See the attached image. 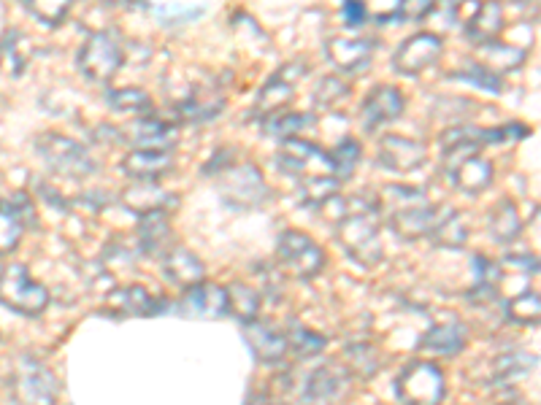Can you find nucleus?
<instances>
[{
    "label": "nucleus",
    "mask_w": 541,
    "mask_h": 405,
    "mask_svg": "<svg viewBox=\"0 0 541 405\" xmlns=\"http://www.w3.org/2000/svg\"><path fill=\"white\" fill-rule=\"evenodd\" d=\"M482 127L458 125L441 133V168L466 195H479L493 184V162L482 157Z\"/></svg>",
    "instance_id": "nucleus-1"
},
{
    "label": "nucleus",
    "mask_w": 541,
    "mask_h": 405,
    "mask_svg": "<svg viewBox=\"0 0 541 405\" xmlns=\"http://www.w3.org/2000/svg\"><path fill=\"white\" fill-rule=\"evenodd\" d=\"M379 216H382L379 200H371L366 195H352V198L341 200V214L336 219V241L360 265L382 262L385 249L379 238Z\"/></svg>",
    "instance_id": "nucleus-2"
},
{
    "label": "nucleus",
    "mask_w": 541,
    "mask_h": 405,
    "mask_svg": "<svg viewBox=\"0 0 541 405\" xmlns=\"http://www.w3.org/2000/svg\"><path fill=\"white\" fill-rule=\"evenodd\" d=\"M382 198L385 200H379V206H387V225L401 241H420L431 235L439 206L428 203L422 189L390 184L382 189Z\"/></svg>",
    "instance_id": "nucleus-3"
},
{
    "label": "nucleus",
    "mask_w": 541,
    "mask_h": 405,
    "mask_svg": "<svg viewBox=\"0 0 541 405\" xmlns=\"http://www.w3.org/2000/svg\"><path fill=\"white\" fill-rule=\"evenodd\" d=\"M122 63H125V46L120 30L114 27L87 36L82 49L76 52V68L92 84H109L120 73Z\"/></svg>",
    "instance_id": "nucleus-4"
},
{
    "label": "nucleus",
    "mask_w": 541,
    "mask_h": 405,
    "mask_svg": "<svg viewBox=\"0 0 541 405\" xmlns=\"http://www.w3.org/2000/svg\"><path fill=\"white\" fill-rule=\"evenodd\" d=\"M38 157L46 162V168L63 179H90L98 171V162L92 160L87 146H82L74 138L63 133H41L36 138Z\"/></svg>",
    "instance_id": "nucleus-5"
},
{
    "label": "nucleus",
    "mask_w": 541,
    "mask_h": 405,
    "mask_svg": "<svg viewBox=\"0 0 541 405\" xmlns=\"http://www.w3.org/2000/svg\"><path fill=\"white\" fill-rule=\"evenodd\" d=\"M217 179H220L217 187H220L225 206L236 208V211H252L271 198V189L255 162H233Z\"/></svg>",
    "instance_id": "nucleus-6"
},
{
    "label": "nucleus",
    "mask_w": 541,
    "mask_h": 405,
    "mask_svg": "<svg viewBox=\"0 0 541 405\" xmlns=\"http://www.w3.org/2000/svg\"><path fill=\"white\" fill-rule=\"evenodd\" d=\"M49 289L36 281L28 273L25 265H9L0 273V306H6L14 314L22 316H38L44 314L46 306H49Z\"/></svg>",
    "instance_id": "nucleus-7"
},
{
    "label": "nucleus",
    "mask_w": 541,
    "mask_h": 405,
    "mask_svg": "<svg viewBox=\"0 0 541 405\" xmlns=\"http://www.w3.org/2000/svg\"><path fill=\"white\" fill-rule=\"evenodd\" d=\"M60 395V381L46 362L36 357H19L17 370L11 376V397L17 405H55Z\"/></svg>",
    "instance_id": "nucleus-8"
},
{
    "label": "nucleus",
    "mask_w": 541,
    "mask_h": 405,
    "mask_svg": "<svg viewBox=\"0 0 541 405\" xmlns=\"http://www.w3.org/2000/svg\"><path fill=\"white\" fill-rule=\"evenodd\" d=\"M395 395L401 405H441L447 395V378L439 365L414 360L395 378Z\"/></svg>",
    "instance_id": "nucleus-9"
},
{
    "label": "nucleus",
    "mask_w": 541,
    "mask_h": 405,
    "mask_svg": "<svg viewBox=\"0 0 541 405\" xmlns=\"http://www.w3.org/2000/svg\"><path fill=\"white\" fill-rule=\"evenodd\" d=\"M276 260L279 268L290 273L293 279H314L325 268V249L303 230H285L276 243Z\"/></svg>",
    "instance_id": "nucleus-10"
},
{
    "label": "nucleus",
    "mask_w": 541,
    "mask_h": 405,
    "mask_svg": "<svg viewBox=\"0 0 541 405\" xmlns=\"http://www.w3.org/2000/svg\"><path fill=\"white\" fill-rule=\"evenodd\" d=\"M276 162L287 176H295L298 181L320 176V173H331L328 152L312 141H303V138H287L285 144L279 146Z\"/></svg>",
    "instance_id": "nucleus-11"
},
{
    "label": "nucleus",
    "mask_w": 541,
    "mask_h": 405,
    "mask_svg": "<svg viewBox=\"0 0 541 405\" xmlns=\"http://www.w3.org/2000/svg\"><path fill=\"white\" fill-rule=\"evenodd\" d=\"M306 76V65L303 63H285L282 68H276L271 79L260 87L255 100V117H271L276 111L287 108V103L295 98V87L298 81Z\"/></svg>",
    "instance_id": "nucleus-12"
},
{
    "label": "nucleus",
    "mask_w": 541,
    "mask_h": 405,
    "mask_svg": "<svg viewBox=\"0 0 541 405\" xmlns=\"http://www.w3.org/2000/svg\"><path fill=\"white\" fill-rule=\"evenodd\" d=\"M441 52H444V38L439 33L420 30L395 49L393 68L404 76H417L425 68H431L441 57Z\"/></svg>",
    "instance_id": "nucleus-13"
},
{
    "label": "nucleus",
    "mask_w": 541,
    "mask_h": 405,
    "mask_svg": "<svg viewBox=\"0 0 541 405\" xmlns=\"http://www.w3.org/2000/svg\"><path fill=\"white\" fill-rule=\"evenodd\" d=\"M425 157H428V149H425L422 141H414V138H406V135L398 133L382 135L379 146H376V162L395 173L417 171L425 162Z\"/></svg>",
    "instance_id": "nucleus-14"
},
{
    "label": "nucleus",
    "mask_w": 541,
    "mask_h": 405,
    "mask_svg": "<svg viewBox=\"0 0 541 405\" xmlns=\"http://www.w3.org/2000/svg\"><path fill=\"white\" fill-rule=\"evenodd\" d=\"M404 108V92L393 87V84H379V87L368 92L363 106H360V125H363L366 133H374V130H379L387 122H395L404 114Z\"/></svg>",
    "instance_id": "nucleus-15"
},
{
    "label": "nucleus",
    "mask_w": 541,
    "mask_h": 405,
    "mask_svg": "<svg viewBox=\"0 0 541 405\" xmlns=\"http://www.w3.org/2000/svg\"><path fill=\"white\" fill-rule=\"evenodd\" d=\"M106 308L114 316H157L168 311V300L152 295L141 284H128V287L111 289L106 297Z\"/></svg>",
    "instance_id": "nucleus-16"
},
{
    "label": "nucleus",
    "mask_w": 541,
    "mask_h": 405,
    "mask_svg": "<svg viewBox=\"0 0 541 405\" xmlns=\"http://www.w3.org/2000/svg\"><path fill=\"white\" fill-rule=\"evenodd\" d=\"M122 173L136 184H157V181L174 171V152H157V149H133L122 157Z\"/></svg>",
    "instance_id": "nucleus-17"
},
{
    "label": "nucleus",
    "mask_w": 541,
    "mask_h": 405,
    "mask_svg": "<svg viewBox=\"0 0 541 405\" xmlns=\"http://www.w3.org/2000/svg\"><path fill=\"white\" fill-rule=\"evenodd\" d=\"M376 41L374 38H349V36H333L325 41V54L339 71L344 73H360L366 71L371 57H374Z\"/></svg>",
    "instance_id": "nucleus-18"
},
{
    "label": "nucleus",
    "mask_w": 541,
    "mask_h": 405,
    "mask_svg": "<svg viewBox=\"0 0 541 405\" xmlns=\"http://www.w3.org/2000/svg\"><path fill=\"white\" fill-rule=\"evenodd\" d=\"M347 392V373L336 365H320L312 370L301 389L303 405H333Z\"/></svg>",
    "instance_id": "nucleus-19"
},
{
    "label": "nucleus",
    "mask_w": 541,
    "mask_h": 405,
    "mask_svg": "<svg viewBox=\"0 0 541 405\" xmlns=\"http://www.w3.org/2000/svg\"><path fill=\"white\" fill-rule=\"evenodd\" d=\"M122 141H130L136 149H157V152H174L179 144V133L171 122H163L155 114L149 117H138L128 127V133L122 135Z\"/></svg>",
    "instance_id": "nucleus-20"
},
{
    "label": "nucleus",
    "mask_w": 541,
    "mask_h": 405,
    "mask_svg": "<svg viewBox=\"0 0 541 405\" xmlns=\"http://www.w3.org/2000/svg\"><path fill=\"white\" fill-rule=\"evenodd\" d=\"M182 314L201 316V319H220L228 314V289L214 281H201L195 287L184 289Z\"/></svg>",
    "instance_id": "nucleus-21"
},
{
    "label": "nucleus",
    "mask_w": 541,
    "mask_h": 405,
    "mask_svg": "<svg viewBox=\"0 0 541 405\" xmlns=\"http://www.w3.org/2000/svg\"><path fill=\"white\" fill-rule=\"evenodd\" d=\"M160 268H163V276H166L171 284L182 289H190L195 287V284L206 281V268H203L201 257L190 252V249H184V246H171V249L163 254Z\"/></svg>",
    "instance_id": "nucleus-22"
},
{
    "label": "nucleus",
    "mask_w": 541,
    "mask_h": 405,
    "mask_svg": "<svg viewBox=\"0 0 541 405\" xmlns=\"http://www.w3.org/2000/svg\"><path fill=\"white\" fill-rule=\"evenodd\" d=\"M244 338H247L249 349H252V354H255L260 362L276 365V362L285 360L287 354L285 333H279L274 324L266 322L244 324Z\"/></svg>",
    "instance_id": "nucleus-23"
},
{
    "label": "nucleus",
    "mask_w": 541,
    "mask_h": 405,
    "mask_svg": "<svg viewBox=\"0 0 541 405\" xmlns=\"http://www.w3.org/2000/svg\"><path fill=\"white\" fill-rule=\"evenodd\" d=\"M222 108H225V95L220 90L198 87L182 103H176V117L182 122H190V125H198V122H209V119L220 117Z\"/></svg>",
    "instance_id": "nucleus-24"
},
{
    "label": "nucleus",
    "mask_w": 541,
    "mask_h": 405,
    "mask_svg": "<svg viewBox=\"0 0 541 405\" xmlns=\"http://www.w3.org/2000/svg\"><path fill=\"white\" fill-rule=\"evenodd\" d=\"M171 222L168 211H152L138 219V249L144 254H166L171 249Z\"/></svg>",
    "instance_id": "nucleus-25"
},
{
    "label": "nucleus",
    "mask_w": 541,
    "mask_h": 405,
    "mask_svg": "<svg viewBox=\"0 0 541 405\" xmlns=\"http://www.w3.org/2000/svg\"><path fill=\"white\" fill-rule=\"evenodd\" d=\"M501 30H504V11L498 3H479L466 22V36L474 46L493 44Z\"/></svg>",
    "instance_id": "nucleus-26"
},
{
    "label": "nucleus",
    "mask_w": 541,
    "mask_h": 405,
    "mask_svg": "<svg viewBox=\"0 0 541 405\" xmlns=\"http://www.w3.org/2000/svg\"><path fill=\"white\" fill-rule=\"evenodd\" d=\"M122 206L136 211L138 216L152 214V211H168L176 206V195L160 189L157 184H133L122 192Z\"/></svg>",
    "instance_id": "nucleus-27"
},
{
    "label": "nucleus",
    "mask_w": 541,
    "mask_h": 405,
    "mask_svg": "<svg viewBox=\"0 0 541 405\" xmlns=\"http://www.w3.org/2000/svg\"><path fill=\"white\" fill-rule=\"evenodd\" d=\"M428 238L436 246H444V249H463L468 241V227L460 211H455L452 206L436 208V222H433V230Z\"/></svg>",
    "instance_id": "nucleus-28"
},
{
    "label": "nucleus",
    "mask_w": 541,
    "mask_h": 405,
    "mask_svg": "<svg viewBox=\"0 0 541 405\" xmlns=\"http://www.w3.org/2000/svg\"><path fill=\"white\" fill-rule=\"evenodd\" d=\"M466 338V327L460 322L433 324L431 330L422 335V349L433 351V354H444V357H455L466 346Z\"/></svg>",
    "instance_id": "nucleus-29"
},
{
    "label": "nucleus",
    "mask_w": 541,
    "mask_h": 405,
    "mask_svg": "<svg viewBox=\"0 0 541 405\" xmlns=\"http://www.w3.org/2000/svg\"><path fill=\"white\" fill-rule=\"evenodd\" d=\"M523 230V219L520 211L514 206L512 200H501L498 206H493L490 216H487V233L496 243H512Z\"/></svg>",
    "instance_id": "nucleus-30"
},
{
    "label": "nucleus",
    "mask_w": 541,
    "mask_h": 405,
    "mask_svg": "<svg viewBox=\"0 0 541 405\" xmlns=\"http://www.w3.org/2000/svg\"><path fill=\"white\" fill-rule=\"evenodd\" d=\"M341 181L333 173H320V176H309V179L298 181V195L301 203L309 208H322L339 198Z\"/></svg>",
    "instance_id": "nucleus-31"
},
{
    "label": "nucleus",
    "mask_w": 541,
    "mask_h": 405,
    "mask_svg": "<svg viewBox=\"0 0 541 405\" xmlns=\"http://www.w3.org/2000/svg\"><path fill=\"white\" fill-rule=\"evenodd\" d=\"M479 57H482V63L479 65H485L487 71H493L496 76H501V73L517 71V68L525 63V49L493 41V44L479 46Z\"/></svg>",
    "instance_id": "nucleus-32"
},
{
    "label": "nucleus",
    "mask_w": 541,
    "mask_h": 405,
    "mask_svg": "<svg viewBox=\"0 0 541 405\" xmlns=\"http://www.w3.org/2000/svg\"><path fill=\"white\" fill-rule=\"evenodd\" d=\"M228 314H233L241 324L257 322L260 314V295L255 287H249L244 281H233L228 284Z\"/></svg>",
    "instance_id": "nucleus-33"
},
{
    "label": "nucleus",
    "mask_w": 541,
    "mask_h": 405,
    "mask_svg": "<svg viewBox=\"0 0 541 405\" xmlns=\"http://www.w3.org/2000/svg\"><path fill=\"white\" fill-rule=\"evenodd\" d=\"M106 100L114 111L122 114H136V117H149L155 111V100L141 87H120V90L106 92Z\"/></svg>",
    "instance_id": "nucleus-34"
},
{
    "label": "nucleus",
    "mask_w": 541,
    "mask_h": 405,
    "mask_svg": "<svg viewBox=\"0 0 541 405\" xmlns=\"http://www.w3.org/2000/svg\"><path fill=\"white\" fill-rule=\"evenodd\" d=\"M314 114H301V111H290V108H282L271 117L263 119V133L271 135V138H295V133H301L303 127L312 125Z\"/></svg>",
    "instance_id": "nucleus-35"
},
{
    "label": "nucleus",
    "mask_w": 541,
    "mask_h": 405,
    "mask_svg": "<svg viewBox=\"0 0 541 405\" xmlns=\"http://www.w3.org/2000/svg\"><path fill=\"white\" fill-rule=\"evenodd\" d=\"M30 52H33V49H30L28 36H25L22 30H9L6 38H3V44H0V60H3V65H6L14 76L25 73Z\"/></svg>",
    "instance_id": "nucleus-36"
},
{
    "label": "nucleus",
    "mask_w": 541,
    "mask_h": 405,
    "mask_svg": "<svg viewBox=\"0 0 541 405\" xmlns=\"http://www.w3.org/2000/svg\"><path fill=\"white\" fill-rule=\"evenodd\" d=\"M360 157H363V146L355 141V138H344L333 152H328V162H331V173L339 181L352 179V173L360 165Z\"/></svg>",
    "instance_id": "nucleus-37"
},
{
    "label": "nucleus",
    "mask_w": 541,
    "mask_h": 405,
    "mask_svg": "<svg viewBox=\"0 0 541 405\" xmlns=\"http://www.w3.org/2000/svg\"><path fill=\"white\" fill-rule=\"evenodd\" d=\"M287 341V351H293L298 360H309L314 354H320L325 349V335L314 333L309 327H303V324H293L290 330L285 333Z\"/></svg>",
    "instance_id": "nucleus-38"
},
{
    "label": "nucleus",
    "mask_w": 541,
    "mask_h": 405,
    "mask_svg": "<svg viewBox=\"0 0 541 405\" xmlns=\"http://www.w3.org/2000/svg\"><path fill=\"white\" fill-rule=\"evenodd\" d=\"M536 365H539V360H536L533 354H525V351H509V354H504L501 360H496L493 376H496V381H501V384H512L517 378L528 376Z\"/></svg>",
    "instance_id": "nucleus-39"
},
{
    "label": "nucleus",
    "mask_w": 541,
    "mask_h": 405,
    "mask_svg": "<svg viewBox=\"0 0 541 405\" xmlns=\"http://www.w3.org/2000/svg\"><path fill=\"white\" fill-rule=\"evenodd\" d=\"M506 316L517 324H539L541 306H539V295L531 292V289H523L520 295L509 297V303L504 306Z\"/></svg>",
    "instance_id": "nucleus-40"
},
{
    "label": "nucleus",
    "mask_w": 541,
    "mask_h": 405,
    "mask_svg": "<svg viewBox=\"0 0 541 405\" xmlns=\"http://www.w3.org/2000/svg\"><path fill=\"white\" fill-rule=\"evenodd\" d=\"M149 11L155 14L163 25L174 27V25H187V22H193L206 11L203 3H155V6H149Z\"/></svg>",
    "instance_id": "nucleus-41"
},
{
    "label": "nucleus",
    "mask_w": 541,
    "mask_h": 405,
    "mask_svg": "<svg viewBox=\"0 0 541 405\" xmlns=\"http://www.w3.org/2000/svg\"><path fill=\"white\" fill-rule=\"evenodd\" d=\"M450 79H460V81H468V84H477V87H482V90H490L493 95H501V92H504V79H501V76H496L493 71H487L485 65H479V63H468V65H463V71H452Z\"/></svg>",
    "instance_id": "nucleus-42"
},
{
    "label": "nucleus",
    "mask_w": 541,
    "mask_h": 405,
    "mask_svg": "<svg viewBox=\"0 0 541 405\" xmlns=\"http://www.w3.org/2000/svg\"><path fill=\"white\" fill-rule=\"evenodd\" d=\"M347 365L349 370L360 378H371L379 368V354H376L374 346H368V343H352L347 349Z\"/></svg>",
    "instance_id": "nucleus-43"
},
{
    "label": "nucleus",
    "mask_w": 541,
    "mask_h": 405,
    "mask_svg": "<svg viewBox=\"0 0 541 405\" xmlns=\"http://www.w3.org/2000/svg\"><path fill=\"white\" fill-rule=\"evenodd\" d=\"M3 206H6V211L22 225V230H25V227H38L36 203H33L28 192H11L9 198H3Z\"/></svg>",
    "instance_id": "nucleus-44"
},
{
    "label": "nucleus",
    "mask_w": 541,
    "mask_h": 405,
    "mask_svg": "<svg viewBox=\"0 0 541 405\" xmlns=\"http://www.w3.org/2000/svg\"><path fill=\"white\" fill-rule=\"evenodd\" d=\"M25 9L28 14L41 22L46 27H60L68 17V11H71V3H52V0H36V3H25Z\"/></svg>",
    "instance_id": "nucleus-45"
},
{
    "label": "nucleus",
    "mask_w": 541,
    "mask_h": 405,
    "mask_svg": "<svg viewBox=\"0 0 541 405\" xmlns=\"http://www.w3.org/2000/svg\"><path fill=\"white\" fill-rule=\"evenodd\" d=\"M349 98V84L347 81H341L339 76H325L317 84V90H314V103L322 108H333L339 106L341 100Z\"/></svg>",
    "instance_id": "nucleus-46"
},
{
    "label": "nucleus",
    "mask_w": 541,
    "mask_h": 405,
    "mask_svg": "<svg viewBox=\"0 0 541 405\" xmlns=\"http://www.w3.org/2000/svg\"><path fill=\"white\" fill-rule=\"evenodd\" d=\"M19 238H22V225L6 211L3 198H0V254L14 252L19 246Z\"/></svg>",
    "instance_id": "nucleus-47"
},
{
    "label": "nucleus",
    "mask_w": 541,
    "mask_h": 405,
    "mask_svg": "<svg viewBox=\"0 0 541 405\" xmlns=\"http://www.w3.org/2000/svg\"><path fill=\"white\" fill-rule=\"evenodd\" d=\"M531 133L528 127L520 125V122H512V125H501V127H490V130H485L482 127V133H479V138H482V146L487 144H512V141H520V138H525V135Z\"/></svg>",
    "instance_id": "nucleus-48"
},
{
    "label": "nucleus",
    "mask_w": 541,
    "mask_h": 405,
    "mask_svg": "<svg viewBox=\"0 0 541 405\" xmlns=\"http://www.w3.org/2000/svg\"><path fill=\"white\" fill-rule=\"evenodd\" d=\"M341 17H344V22H347L349 27H360L368 17V6L366 3H355V0H349V3L341 6Z\"/></svg>",
    "instance_id": "nucleus-49"
},
{
    "label": "nucleus",
    "mask_w": 541,
    "mask_h": 405,
    "mask_svg": "<svg viewBox=\"0 0 541 405\" xmlns=\"http://www.w3.org/2000/svg\"><path fill=\"white\" fill-rule=\"evenodd\" d=\"M436 9L433 3H428V0H412V3H401V19H414V22H420V19H425L431 11Z\"/></svg>",
    "instance_id": "nucleus-50"
},
{
    "label": "nucleus",
    "mask_w": 541,
    "mask_h": 405,
    "mask_svg": "<svg viewBox=\"0 0 541 405\" xmlns=\"http://www.w3.org/2000/svg\"><path fill=\"white\" fill-rule=\"evenodd\" d=\"M371 17H374L379 25L401 19V0H390V3H385V6H376V9L371 11Z\"/></svg>",
    "instance_id": "nucleus-51"
},
{
    "label": "nucleus",
    "mask_w": 541,
    "mask_h": 405,
    "mask_svg": "<svg viewBox=\"0 0 541 405\" xmlns=\"http://www.w3.org/2000/svg\"><path fill=\"white\" fill-rule=\"evenodd\" d=\"M0 273H3V265H0Z\"/></svg>",
    "instance_id": "nucleus-52"
},
{
    "label": "nucleus",
    "mask_w": 541,
    "mask_h": 405,
    "mask_svg": "<svg viewBox=\"0 0 541 405\" xmlns=\"http://www.w3.org/2000/svg\"><path fill=\"white\" fill-rule=\"evenodd\" d=\"M506 405H517V403H506Z\"/></svg>",
    "instance_id": "nucleus-53"
}]
</instances>
